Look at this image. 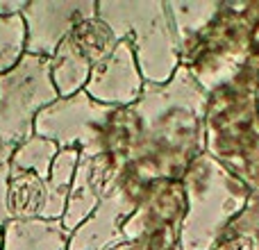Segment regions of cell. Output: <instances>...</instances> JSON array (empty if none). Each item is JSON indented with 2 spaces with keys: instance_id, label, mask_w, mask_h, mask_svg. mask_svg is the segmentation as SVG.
<instances>
[{
  "instance_id": "5b68a950",
  "label": "cell",
  "mask_w": 259,
  "mask_h": 250,
  "mask_svg": "<svg viewBox=\"0 0 259 250\" xmlns=\"http://www.w3.org/2000/svg\"><path fill=\"white\" fill-rule=\"evenodd\" d=\"M116 36L100 18H91L77 25L53 57V82L62 98L80 94L96 64H100L116 46Z\"/></svg>"
},
{
  "instance_id": "7a4b0ae2",
  "label": "cell",
  "mask_w": 259,
  "mask_h": 250,
  "mask_svg": "<svg viewBox=\"0 0 259 250\" xmlns=\"http://www.w3.org/2000/svg\"><path fill=\"white\" fill-rule=\"evenodd\" d=\"M53 59L23 55L12 71L0 75V148L16 150L32 137L34 118L57 100Z\"/></svg>"
},
{
  "instance_id": "52a82bcc",
  "label": "cell",
  "mask_w": 259,
  "mask_h": 250,
  "mask_svg": "<svg viewBox=\"0 0 259 250\" xmlns=\"http://www.w3.org/2000/svg\"><path fill=\"white\" fill-rule=\"evenodd\" d=\"M143 82L134 48L127 39H118L112 53L91 71L87 80V94L100 105L118 107L139 100Z\"/></svg>"
},
{
  "instance_id": "8992f818",
  "label": "cell",
  "mask_w": 259,
  "mask_h": 250,
  "mask_svg": "<svg viewBox=\"0 0 259 250\" xmlns=\"http://www.w3.org/2000/svg\"><path fill=\"white\" fill-rule=\"evenodd\" d=\"M98 14L96 3H27L23 9L25 21V53L53 59L62 41Z\"/></svg>"
},
{
  "instance_id": "30bf717a",
  "label": "cell",
  "mask_w": 259,
  "mask_h": 250,
  "mask_svg": "<svg viewBox=\"0 0 259 250\" xmlns=\"http://www.w3.org/2000/svg\"><path fill=\"white\" fill-rule=\"evenodd\" d=\"M57 143L41 137H30L25 143H21L16 148V152L9 159V169L30 171V173H36L39 178L50 180V171H53V161L57 157Z\"/></svg>"
},
{
  "instance_id": "9c48e42d",
  "label": "cell",
  "mask_w": 259,
  "mask_h": 250,
  "mask_svg": "<svg viewBox=\"0 0 259 250\" xmlns=\"http://www.w3.org/2000/svg\"><path fill=\"white\" fill-rule=\"evenodd\" d=\"M68 232L62 221L14 219L3 230V250H66Z\"/></svg>"
},
{
  "instance_id": "ba28073f",
  "label": "cell",
  "mask_w": 259,
  "mask_h": 250,
  "mask_svg": "<svg viewBox=\"0 0 259 250\" xmlns=\"http://www.w3.org/2000/svg\"><path fill=\"white\" fill-rule=\"evenodd\" d=\"M105 173H107V157L94 150L82 152L80 164L75 169V178H73L71 193H68L66 212L62 216V225L66 232L80 228L89 219L94 207L98 205L105 187Z\"/></svg>"
},
{
  "instance_id": "6da1fadb",
  "label": "cell",
  "mask_w": 259,
  "mask_h": 250,
  "mask_svg": "<svg viewBox=\"0 0 259 250\" xmlns=\"http://www.w3.org/2000/svg\"><path fill=\"white\" fill-rule=\"evenodd\" d=\"M98 18L116 39H127L134 48L143 77L159 85L178 71V39L166 3H100Z\"/></svg>"
},
{
  "instance_id": "8fae6325",
  "label": "cell",
  "mask_w": 259,
  "mask_h": 250,
  "mask_svg": "<svg viewBox=\"0 0 259 250\" xmlns=\"http://www.w3.org/2000/svg\"><path fill=\"white\" fill-rule=\"evenodd\" d=\"M25 21L23 16H0V75L12 71L25 50Z\"/></svg>"
},
{
  "instance_id": "3957f363",
  "label": "cell",
  "mask_w": 259,
  "mask_h": 250,
  "mask_svg": "<svg viewBox=\"0 0 259 250\" xmlns=\"http://www.w3.org/2000/svg\"><path fill=\"white\" fill-rule=\"evenodd\" d=\"M196 178L189 182V216L182 230V250H209L216 234L241 205L234 180L211 159H198Z\"/></svg>"
},
{
  "instance_id": "7c38bea8",
  "label": "cell",
  "mask_w": 259,
  "mask_h": 250,
  "mask_svg": "<svg viewBox=\"0 0 259 250\" xmlns=\"http://www.w3.org/2000/svg\"><path fill=\"white\" fill-rule=\"evenodd\" d=\"M14 221L12 205H9V164L0 166V250H3V230Z\"/></svg>"
},
{
  "instance_id": "277c9868",
  "label": "cell",
  "mask_w": 259,
  "mask_h": 250,
  "mask_svg": "<svg viewBox=\"0 0 259 250\" xmlns=\"http://www.w3.org/2000/svg\"><path fill=\"white\" fill-rule=\"evenodd\" d=\"M112 109L91 100L87 91H80L41 109L34 118V132L57 143V148L82 146L84 150H94V146H100V132L112 118Z\"/></svg>"
}]
</instances>
